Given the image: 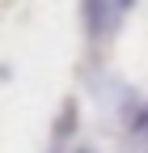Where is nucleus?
<instances>
[{"label": "nucleus", "instance_id": "f257e3e1", "mask_svg": "<svg viewBox=\"0 0 148 153\" xmlns=\"http://www.w3.org/2000/svg\"><path fill=\"white\" fill-rule=\"evenodd\" d=\"M106 4V13L97 17V26H119V17L131 9V0H97V9Z\"/></svg>", "mask_w": 148, "mask_h": 153}]
</instances>
